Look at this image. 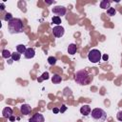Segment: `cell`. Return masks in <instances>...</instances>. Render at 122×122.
Listing matches in <instances>:
<instances>
[{
	"label": "cell",
	"mask_w": 122,
	"mask_h": 122,
	"mask_svg": "<svg viewBox=\"0 0 122 122\" xmlns=\"http://www.w3.org/2000/svg\"><path fill=\"white\" fill-rule=\"evenodd\" d=\"M8 30H9V32L11 34L23 32L24 25H23L22 20L20 18H13L8 23Z\"/></svg>",
	"instance_id": "6da1fadb"
},
{
	"label": "cell",
	"mask_w": 122,
	"mask_h": 122,
	"mask_svg": "<svg viewBox=\"0 0 122 122\" xmlns=\"http://www.w3.org/2000/svg\"><path fill=\"white\" fill-rule=\"evenodd\" d=\"M92 79V77L89 74V72L85 70H80L78 71L75 72L74 74V80L77 84L81 85V86H85L90 84L91 80Z\"/></svg>",
	"instance_id": "7a4b0ae2"
},
{
	"label": "cell",
	"mask_w": 122,
	"mask_h": 122,
	"mask_svg": "<svg viewBox=\"0 0 122 122\" xmlns=\"http://www.w3.org/2000/svg\"><path fill=\"white\" fill-rule=\"evenodd\" d=\"M91 115H92V118L96 122H105L107 119V112L100 108H95L92 110Z\"/></svg>",
	"instance_id": "3957f363"
},
{
	"label": "cell",
	"mask_w": 122,
	"mask_h": 122,
	"mask_svg": "<svg viewBox=\"0 0 122 122\" xmlns=\"http://www.w3.org/2000/svg\"><path fill=\"white\" fill-rule=\"evenodd\" d=\"M101 51L99 50H96V49H92L89 51L88 53V59L89 61H91L92 63H97L101 60Z\"/></svg>",
	"instance_id": "277c9868"
},
{
	"label": "cell",
	"mask_w": 122,
	"mask_h": 122,
	"mask_svg": "<svg viewBox=\"0 0 122 122\" xmlns=\"http://www.w3.org/2000/svg\"><path fill=\"white\" fill-rule=\"evenodd\" d=\"M51 11H52L53 14H55V16L60 17V16H63V15L66 14L67 10H66V8L63 7V6H56V7L52 8Z\"/></svg>",
	"instance_id": "5b68a950"
},
{
	"label": "cell",
	"mask_w": 122,
	"mask_h": 122,
	"mask_svg": "<svg viewBox=\"0 0 122 122\" xmlns=\"http://www.w3.org/2000/svg\"><path fill=\"white\" fill-rule=\"evenodd\" d=\"M52 33L56 38H60L65 33V29L62 26H54L52 28Z\"/></svg>",
	"instance_id": "8992f818"
},
{
	"label": "cell",
	"mask_w": 122,
	"mask_h": 122,
	"mask_svg": "<svg viewBox=\"0 0 122 122\" xmlns=\"http://www.w3.org/2000/svg\"><path fill=\"white\" fill-rule=\"evenodd\" d=\"M29 121H30V122H45V118H44V116H43L42 113L36 112V113H34V114L30 118Z\"/></svg>",
	"instance_id": "52a82bcc"
},
{
	"label": "cell",
	"mask_w": 122,
	"mask_h": 122,
	"mask_svg": "<svg viewBox=\"0 0 122 122\" xmlns=\"http://www.w3.org/2000/svg\"><path fill=\"white\" fill-rule=\"evenodd\" d=\"M20 111H21L22 114H24V115H28V114L30 113V112H31V108H30V106L29 104H22L21 107H20Z\"/></svg>",
	"instance_id": "ba28073f"
},
{
	"label": "cell",
	"mask_w": 122,
	"mask_h": 122,
	"mask_svg": "<svg viewBox=\"0 0 122 122\" xmlns=\"http://www.w3.org/2000/svg\"><path fill=\"white\" fill-rule=\"evenodd\" d=\"M34 55H35V51H34L33 48H28L27 51H26L25 53H24V56H25V58H27V59L33 58Z\"/></svg>",
	"instance_id": "9c48e42d"
},
{
	"label": "cell",
	"mask_w": 122,
	"mask_h": 122,
	"mask_svg": "<svg viewBox=\"0 0 122 122\" xmlns=\"http://www.w3.org/2000/svg\"><path fill=\"white\" fill-rule=\"evenodd\" d=\"M91 112H92V109L89 105H83L81 108H80V112L81 114H83L84 116H87L89 114H91Z\"/></svg>",
	"instance_id": "30bf717a"
},
{
	"label": "cell",
	"mask_w": 122,
	"mask_h": 122,
	"mask_svg": "<svg viewBox=\"0 0 122 122\" xmlns=\"http://www.w3.org/2000/svg\"><path fill=\"white\" fill-rule=\"evenodd\" d=\"M2 115L4 118H10L12 115V109L10 107H6L2 111Z\"/></svg>",
	"instance_id": "8fae6325"
},
{
	"label": "cell",
	"mask_w": 122,
	"mask_h": 122,
	"mask_svg": "<svg viewBox=\"0 0 122 122\" xmlns=\"http://www.w3.org/2000/svg\"><path fill=\"white\" fill-rule=\"evenodd\" d=\"M100 8L103 10H109L111 8V1L109 0H102L100 2Z\"/></svg>",
	"instance_id": "7c38bea8"
},
{
	"label": "cell",
	"mask_w": 122,
	"mask_h": 122,
	"mask_svg": "<svg viewBox=\"0 0 122 122\" xmlns=\"http://www.w3.org/2000/svg\"><path fill=\"white\" fill-rule=\"evenodd\" d=\"M77 51V46L75 44H70L69 47H68V52L71 54V55H73Z\"/></svg>",
	"instance_id": "4fadbf2b"
},
{
	"label": "cell",
	"mask_w": 122,
	"mask_h": 122,
	"mask_svg": "<svg viewBox=\"0 0 122 122\" xmlns=\"http://www.w3.org/2000/svg\"><path fill=\"white\" fill-rule=\"evenodd\" d=\"M51 81H52L53 84H59V83L62 81V78H61V76H60L59 74L55 73V74L52 75V77H51Z\"/></svg>",
	"instance_id": "5bb4252c"
},
{
	"label": "cell",
	"mask_w": 122,
	"mask_h": 122,
	"mask_svg": "<svg viewBox=\"0 0 122 122\" xmlns=\"http://www.w3.org/2000/svg\"><path fill=\"white\" fill-rule=\"evenodd\" d=\"M16 51H17L20 54H21V53H25V51H27V48H26L25 45H23V44H19V45L16 46Z\"/></svg>",
	"instance_id": "9a60e30c"
},
{
	"label": "cell",
	"mask_w": 122,
	"mask_h": 122,
	"mask_svg": "<svg viewBox=\"0 0 122 122\" xmlns=\"http://www.w3.org/2000/svg\"><path fill=\"white\" fill-rule=\"evenodd\" d=\"M20 58H21V54L18 51L11 52V59H12V61H18V60H20Z\"/></svg>",
	"instance_id": "2e32d148"
},
{
	"label": "cell",
	"mask_w": 122,
	"mask_h": 122,
	"mask_svg": "<svg viewBox=\"0 0 122 122\" xmlns=\"http://www.w3.org/2000/svg\"><path fill=\"white\" fill-rule=\"evenodd\" d=\"M2 57L5 59H8V58L11 57V52H10V51H8V50H3L2 51Z\"/></svg>",
	"instance_id": "e0dca14e"
},
{
	"label": "cell",
	"mask_w": 122,
	"mask_h": 122,
	"mask_svg": "<svg viewBox=\"0 0 122 122\" xmlns=\"http://www.w3.org/2000/svg\"><path fill=\"white\" fill-rule=\"evenodd\" d=\"M51 20H52V23L55 24L56 26H60V24L62 23V22H61V18L58 17V16H53Z\"/></svg>",
	"instance_id": "ac0fdd59"
},
{
	"label": "cell",
	"mask_w": 122,
	"mask_h": 122,
	"mask_svg": "<svg viewBox=\"0 0 122 122\" xmlns=\"http://www.w3.org/2000/svg\"><path fill=\"white\" fill-rule=\"evenodd\" d=\"M13 19V17H12V14L11 13H10V12H6L5 13V16H4V20L5 21H7L8 23L10 21V20H12Z\"/></svg>",
	"instance_id": "d6986e66"
},
{
	"label": "cell",
	"mask_w": 122,
	"mask_h": 122,
	"mask_svg": "<svg viewBox=\"0 0 122 122\" xmlns=\"http://www.w3.org/2000/svg\"><path fill=\"white\" fill-rule=\"evenodd\" d=\"M115 13H116V10H115L114 8H112L111 7L109 10H107V14L109 16H113V15H115Z\"/></svg>",
	"instance_id": "ffe728a7"
},
{
	"label": "cell",
	"mask_w": 122,
	"mask_h": 122,
	"mask_svg": "<svg viewBox=\"0 0 122 122\" xmlns=\"http://www.w3.org/2000/svg\"><path fill=\"white\" fill-rule=\"evenodd\" d=\"M48 63H49L50 65H51V66L55 65V64H56V58L53 57V56H50V57L48 58Z\"/></svg>",
	"instance_id": "44dd1931"
},
{
	"label": "cell",
	"mask_w": 122,
	"mask_h": 122,
	"mask_svg": "<svg viewBox=\"0 0 122 122\" xmlns=\"http://www.w3.org/2000/svg\"><path fill=\"white\" fill-rule=\"evenodd\" d=\"M48 78H49V72H47V71H46V72H44V73L42 74V77L39 79V81H41V80H44V79H46V80H47Z\"/></svg>",
	"instance_id": "7402d4cb"
},
{
	"label": "cell",
	"mask_w": 122,
	"mask_h": 122,
	"mask_svg": "<svg viewBox=\"0 0 122 122\" xmlns=\"http://www.w3.org/2000/svg\"><path fill=\"white\" fill-rule=\"evenodd\" d=\"M116 118H117L118 121H121V122H122V111H119V112H117V114H116Z\"/></svg>",
	"instance_id": "603a6c76"
},
{
	"label": "cell",
	"mask_w": 122,
	"mask_h": 122,
	"mask_svg": "<svg viewBox=\"0 0 122 122\" xmlns=\"http://www.w3.org/2000/svg\"><path fill=\"white\" fill-rule=\"evenodd\" d=\"M66 110H67V107L65 105H62L61 106V109H60V112H64Z\"/></svg>",
	"instance_id": "cb8c5ba5"
},
{
	"label": "cell",
	"mask_w": 122,
	"mask_h": 122,
	"mask_svg": "<svg viewBox=\"0 0 122 122\" xmlns=\"http://www.w3.org/2000/svg\"><path fill=\"white\" fill-rule=\"evenodd\" d=\"M52 112H53L54 113H57V112H60V110H59V109H57V108H53V109H52Z\"/></svg>",
	"instance_id": "d4e9b609"
},
{
	"label": "cell",
	"mask_w": 122,
	"mask_h": 122,
	"mask_svg": "<svg viewBox=\"0 0 122 122\" xmlns=\"http://www.w3.org/2000/svg\"><path fill=\"white\" fill-rule=\"evenodd\" d=\"M108 59H109V56H108V54H104V55H103V60L107 61Z\"/></svg>",
	"instance_id": "484cf974"
},
{
	"label": "cell",
	"mask_w": 122,
	"mask_h": 122,
	"mask_svg": "<svg viewBox=\"0 0 122 122\" xmlns=\"http://www.w3.org/2000/svg\"><path fill=\"white\" fill-rule=\"evenodd\" d=\"M45 2H46L47 4H52V3H55V1H47V0H46Z\"/></svg>",
	"instance_id": "4316f807"
},
{
	"label": "cell",
	"mask_w": 122,
	"mask_h": 122,
	"mask_svg": "<svg viewBox=\"0 0 122 122\" xmlns=\"http://www.w3.org/2000/svg\"><path fill=\"white\" fill-rule=\"evenodd\" d=\"M0 7H1V10H3L5 9V6H4V4H3V3H1V4H0Z\"/></svg>",
	"instance_id": "83f0119b"
},
{
	"label": "cell",
	"mask_w": 122,
	"mask_h": 122,
	"mask_svg": "<svg viewBox=\"0 0 122 122\" xmlns=\"http://www.w3.org/2000/svg\"><path fill=\"white\" fill-rule=\"evenodd\" d=\"M9 119H10V121H14V119H15V118H14V117H13V116H12V115H11V116H10V118H9Z\"/></svg>",
	"instance_id": "f1b7e54d"
}]
</instances>
